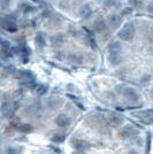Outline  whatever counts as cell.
Listing matches in <instances>:
<instances>
[{
  "label": "cell",
  "mask_w": 153,
  "mask_h": 154,
  "mask_svg": "<svg viewBox=\"0 0 153 154\" xmlns=\"http://www.w3.org/2000/svg\"><path fill=\"white\" fill-rule=\"evenodd\" d=\"M33 2H37L38 5H40V6H45V2L43 1V0H32Z\"/></svg>",
  "instance_id": "obj_27"
},
{
  "label": "cell",
  "mask_w": 153,
  "mask_h": 154,
  "mask_svg": "<svg viewBox=\"0 0 153 154\" xmlns=\"http://www.w3.org/2000/svg\"><path fill=\"white\" fill-rule=\"evenodd\" d=\"M5 154H17V151L14 147H8L5 151Z\"/></svg>",
  "instance_id": "obj_26"
},
{
  "label": "cell",
  "mask_w": 153,
  "mask_h": 154,
  "mask_svg": "<svg viewBox=\"0 0 153 154\" xmlns=\"http://www.w3.org/2000/svg\"><path fill=\"white\" fill-rule=\"evenodd\" d=\"M92 12H93L92 6L89 5V4H86V5H83L80 8V16L82 19H88V17H90V15L92 14Z\"/></svg>",
  "instance_id": "obj_11"
},
{
  "label": "cell",
  "mask_w": 153,
  "mask_h": 154,
  "mask_svg": "<svg viewBox=\"0 0 153 154\" xmlns=\"http://www.w3.org/2000/svg\"><path fill=\"white\" fill-rule=\"evenodd\" d=\"M106 29H107V24H106V22H105L104 19L99 17V19H97L95 21V23H93V30L96 32H104L106 31Z\"/></svg>",
  "instance_id": "obj_10"
},
{
  "label": "cell",
  "mask_w": 153,
  "mask_h": 154,
  "mask_svg": "<svg viewBox=\"0 0 153 154\" xmlns=\"http://www.w3.org/2000/svg\"><path fill=\"white\" fill-rule=\"evenodd\" d=\"M54 122L60 128H67V127L70 125V119L67 115H64V114H60V115H58L55 117Z\"/></svg>",
  "instance_id": "obj_7"
},
{
  "label": "cell",
  "mask_w": 153,
  "mask_h": 154,
  "mask_svg": "<svg viewBox=\"0 0 153 154\" xmlns=\"http://www.w3.org/2000/svg\"><path fill=\"white\" fill-rule=\"evenodd\" d=\"M121 122H122V119L121 117H119L117 115L112 114V115L109 116V123H111V124H113L114 127H117Z\"/></svg>",
  "instance_id": "obj_15"
},
{
  "label": "cell",
  "mask_w": 153,
  "mask_h": 154,
  "mask_svg": "<svg viewBox=\"0 0 153 154\" xmlns=\"http://www.w3.org/2000/svg\"><path fill=\"white\" fill-rule=\"evenodd\" d=\"M116 91L119 93H121L126 99L130 100V101H137L139 99V94L133 88H127V86H123V85H119V86H116Z\"/></svg>",
  "instance_id": "obj_2"
},
{
  "label": "cell",
  "mask_w": 153,
  "mask_h": 154,
  "mask_svg": "<svg viewBox=\"0 0 153 154\" xmlns=\"http://www.w3.org/2000/svg\"><path fill=\"white\" fill-rule=\"evenodd\" d=\"M1 28L4 30H6L8 32H16L17 31V24L12 21V20H2L1 22Z\"/></svg>",
  "instance_id": "obj_6"
},
{
  "label": "cell",
  "mask_w": 153,
  "mask_h": 154,
  "mask_svg": "<svg viewBox=\"0 0 153 154\" xmlns=\"http://www.w3.org/2000/svg\"><path fill=\"white\" fill-rule=\"evenodd\" d=\"M120 135L123 138H133L134 136L138 135V130L135 128V127H133V125H126L124 128L121 129Z\"/></svg>",
  "instance_id": "obj_4"
},
{
  "label": "cell",
  "mask_w": 153,
  "mask_h": 154,
  "mask_svg": "<svg viewBox=\"0 0 153 154\" xmlns=\"http://www.w3.org/2000/svg\"><path fill=\"white\" fill-rule=\"evenodd\" d=\"M9 4H11V0H0V6H1L2 9L7 8L9 6Z\"/></svg>",
  "instance_id": "obj_24"
},
{
  "label": "cell",
  "mask_w": 153,
  "mask_h": 154,
  "mask_svg": "<svg viewBox=\"0 0 153 154\" xmlns=\"http://www.w3.org/2000/svg\"><path fill=\"white\" fill-rule=\"evenodd\" d=\"M64 139H66V137L62 134H55V135L52 136L51 138V140L53 143H62V141H64Z\"/></svg>",
  "instance_id": "obj_18"
},
{
  "label": "cell",
  "mask_w": 153,
  "mask_h": 154,
  "mask_svg": "<svg viewBox=\"0 0 153 154\" xmlns=\"http://www.w3.org/2000/svg\"><path fill=\"white\" fill-rule=\"evenodd\" d=\"M135 32H136V29H135L134 24L133 23H127L119 31L117 37L123 42H131L135 37Z\"/></svg>",
  "instance_id": "obj_1"
},
{
  "label": "cell",
  "mask_w": 153,
  "mask_h": 154,
  "mask_svg": "<svg viewBox=\"0 0 153 154\" xmlns=\"http://www.w3.org/2000/svg\"><path fill=\"white\" fill-rule=\"evenodd\" d=\"M129 4L134 8H142L143 7V0H129Z\"/></svg>",
  "instance_id": "obj_20"
},
{
  "label": "cell",
  "mask_w": 153,
  "mask_h": 154,
  "mask_svg": "<svg viewBox=\"0 0 153 154\" xmlns=\"http://www.w3.org/2000/svg\"><path fill=\"white\" fill-rule=\"evenodd\" d=\"M22 11H23L24 14H29L35 12V8L32 6H30V5H22Z\"/></svg>",
  "instance_id": "obj_22"
},
{
  "label": "cell",
  "mask_w": 153,
  "mask_h": 154,
  "mask_svg": "<svg viewBox=\"0 0 153 154\" xmlns=\"http://www.w3.org/2000/svg\"><path fill=\"white\" fill-rule=\"evenodd\" d=\"M19 130L23 131V132H30V131H32V127L29 124H21L19 127Z\"/></svg>",
  "instance_id": "obj_21"
},
{
  "label": "cell",
  "mask_w": 153,
  "mask_h": 154,
  "mask_svg": "<svg viewBox=\"0 0 153 154\" xmlns=\"http://www.w3.org/2000/svg\"><path fill=\"white\" fill-rule=\"evenodd\" d=\"M108 23H109V26H112L113 29H117V28L122 24L121 16H119V15H109Z\"/></svg>",
  "instance_id": "obj_12"
},
{
  "label": "cell",
  "mask_w": 153,
  "mask_h": 154,
  "mask_svg": "<svg viewBox=\"0 0 153 154\" xmlns=\"http://www.w3.org/2000/svg\"><path fill=\"white\" fill-rule=\"evenodd\" d=\"M69 60H70V62H74V63L78 64L82 62V57H80V55H77V54H70Z\"/></svg>",
  "instance_id": "obj_19"
},
{
  "label": "cell",
  "mask_w": 153,
  "mask_h": 154,
  "mask_svg": "<svg viewBox=\"0 0 153 154\" xmlns=\"http://www.w3.org/2000/svg\"><path fill=\"white\" fill-rule=\"evenodd\" d=\"M36 43H37V45L40 47V48H43L46 44V40H45L44 36H43V33H38L37 36H36Z\"/></svg>",
  "instance_id": "obj_17"
},
{
  "label": "cell",
  "mask_w": 153,
  "mask_h": 154,
  "mask_svg": "<svg viewBox=\"0 0 153 154\" xmlns=\"http://www.w3.org/2000/svg\"><path fill=\"white\" fill-rule=\"evenodd\" d=\"M108 61L112 66H117L122 62V52H108Z\"/></svg>",
  "instance_id": "obj_5"
},
{
  "label": "cell",
  "mask_w": 153,
  "mask_h": 154,
  "mask_svg": "<svg viewBox=\"0 0 153 154\" xmlns=\"http://www.w3.org/2000/svg\"><path fill=\"white\" fill-rule=\"evenodd\" d=\"M64 42V35H61V33H58V35H54V36H52L51 37V43L54 47L61 46Z\"/></svg>",
  "instance_id": "obj_13"
},
{
  "label": "cell",
  "mask_w": 153,
  "mask_h": 154,
  "mask_svg": "<svg viewBox=\"0 0 153 154\" xmlns=\"http://www.w3.org/2000/svg\"><path fill=\"white\" fill-rule=\"evenodd\" d=\"M152 93H153V90H152Z\"/></svg>",
  "instance_id": "obj_31"
},
{
  "label": "cell",
  "mask_w": 153,
  "mask_h": 154,
  "mask_svg": "<svg viewBox=\"0 0 153 154\" xmlns=\"http://www.w3.org/2000/svg\"><path fill=\"white\" fill-rule=\"evenodd\" d=\"M73 154H85V153L82 152V151H77V152H75V153H73Z\"/></svg>",
  "instance_id": "obj_30"
},
{
  "label": "cell",
  "mask_w": 153,
  "mask_h": 154,
  "mask_svg": "<svg viewBox=\"0 0 153 154\" xmlns=\"http://www.w3.org/2000/svg\"><path fill=\"white\" fill-rule=\"evenodd\" d=\"M17 107V103L13 101H4L1 105V113L5 117H12L15 113V109Z\"/></svg>",
  "instance_id": "obj_3"
},
{
  "label": "cell",
  "mask_w": 153,
  "mask_h": 154,
  "mask_svg": "<svg viewBox=\"0 0 153 154\" xmlns=\"http://www.w3.org/2000/svg\"><path fill=\"white\" fill-rule=\"evenodd\" d=\"M147 11H148L150 13H153V5H150V6H147Z\"/></svg>",
  "instance_id": "obj_28"
},
{
  "label": "cell",
  "mask_w": 153,
  "mask_h": 154,
  "mask_svg": "<svg viewBox=\"0 0 153 154\" xmlns=\"http://www.w3.org/2000/svg\"><path fill=\"white\" fill-rule=\"evenodd\" d=\"M108 52H122V45L117 42L112 43L108 47Z\"/></svg>",
  "instance_id": "obj_16"
},
{
  "label": "cell",
  "mask_w": 153,
  "mask_h": 154,
  "mask_svg": "<svg viewBox=\"0 0 153 154\" xmlns=\"http://www.w3.org/2000/svg\"><path fill=\"white\" fill-rule=\"evenodd\" d=\"M16 78L21 79L23 83H33V76L30 71L27 70H20L16 75Z\"/></svg>",
  "instance_id": "obj_8"
},
{
  "label": "cell",
  "mask_w": 153,
  "mask_h": 154,
  "mask_svg": "<svg viewBox=\"0 0 153 154\" xmlns=\"http://www.w3.org/2000/svg\"><path fill=\"white\" fill-rule=\"evenodd\" d=\"M128 154H139L137 151H135V149H131V151H129V153Z\"/></svg>",
  "instance_id": "obj_29"
},
{
  "label": "cell",
  "mask_w": 153,
  "mask_h": 154,
  "mask_svg": "<svg viewBox=\"0 0 153 154\" xmlns=\"http://www.w3.org/2000/svg\"><path fill=\"white\" fill-rule=\"evenodd\" d=\"M46 91H47V86H45L44 84H37L36 86H35V92L39 94V96H43L46 93Z\"/></svg>",
  "instance_id": "obj_14"
},
{
  "label": "cell",
  "mask_w": 153,
  "mask_h": 154,
  "mask_svg": "<svg viewBox=\"0 0 153 154\" xmlns=\"http://www.w3.org/2000/svg\"><path fill=\"white\" fill-rule=\"evenodd\" d=\"M1 50H11V44H9V42L1 40Z\"/></svg>",
  "instance_id": "obj_23"
},
{
  "label": "cell",
  "mask_w": 153,
  "mask_h": 154,
  "mask_svg": "<svg viewBox=\"0 0 153 154\" xmlns=\"http://www.w3.org/2000/svg\"><path fill=\"white\" fill-rule=\"evenodd\" d=\"M133 13V8L131 7H126L122 9V15H129Z\"/></svg>",
  "instance_id": "obj_25"
},
{
  "label": "cell",
  "mask_w": 153,
  "mask_h": 154,
  "mask_svg": "<svg viewBox=\"0 0 153 154\" xmlns=\"http://www.w3.org/2000/svg\"><path fill=\"white\" fill-rule=\"evenodd\" d=\"M73 146H74L75 149H77V151H82V152L91 147V145H90L89 141L83 140V139H74V140H73Z\"/></svg>",
  "instance_id": "obj_9"
}]
</instances>
